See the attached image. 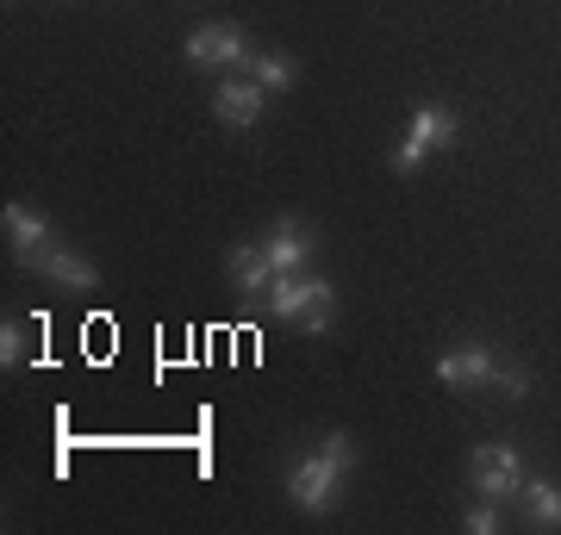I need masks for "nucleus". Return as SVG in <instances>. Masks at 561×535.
<instances>
[{
	"label": "nucleus",
	"mask_w": 561,
	"mask_h": 535,
	"mask_svg": "<svg viewBox=\"0 0 561 535\" xmlns=\"http://www.w3.org/2000/svg\"><path fill=\"white\" fill-rule=\"evenodd\" d=\"M243 75L256 81L262 94L275 100V94H287L294 81H300V69H294V57H280V50H250V62H243Z\"/></svg>",
	"instance_id": "f8f14e48"
},
{
	"label": "nucleus",
	"mask_w": 561,
	"mask_h": 535,
	"mask_svg": "<svg viewBox=\"0 0 561 535\" xmlns=\"http://www.w3.org/2000/svg\"><path fill=\"white\" fill-rule=\"evenodd\" d=\"M181 50H187L194 69H231V62H250V38H243L238 25H225V20L219 25H194Z\"/></svg>",
	"instance_id": "423d86ee"
},
{
	"label": "nucleus",
	"mask_w": 561,
	"mask_h": 535,
	"mask_svg": "<svg viewBox=\"0 0 561 535\" xmlns=\"http://www.w3.org/2000/svg\"><path fill=\"white\" fill-rule=\"evenodd\" d=\"M262 312L280 317V324H306L312 337L331 330V312H337V287L319 275H275L268 293H262Z\"/></svg>",
	"instance_id": "f03ea898"
},
{
	"label": "nucleus",
	"mask_w": 561,
	"mask_h": 535,
	"mask_svg": "<svg viewBox=\"0 0 561 535\" xmlns=\"http://www.w3.org/2000/svg\"><path fill=\"white\" fill-rule=\"evenodd\" d=\"M456 138H461L456 113H449V106H437V100H424L419 113H412V125H405L400 150H393V168H400V175H419L424 162L437 156V150H449Z\"/></svg>",
	"instance_id": "7ed1b4c3"
},
{
	"label": "nucleus",
	"mask_w": 561,
	"mask_h": 535,
	"mask_svg": "<svg viewBox=\"0 0 561 535\" xmlns=\"http://www.w3.org/2000/svg\"><path fill=\"white\" fill-rule=\"evenodd\" d=\"M262 106H268V94H262L250 75L225 81V88H213V119L225 125V131H250V125L262 119Z\"/></svg>",
	"instance_id": "0eeeda50"
},
{
	"label": "nucleus",
	"mask_w": 561,
	"mask_h": 535,
	"mask_svg": "<svg viewBox=\"0 0 561 535\" xmlns=\"http://www.w3.org/2000/svg\"><path fill=\"white\" fill-rule=\"evenodd\" d=\"M0 231H7V243H13V256H20V268H32V261L50 249V224H44V212H32V206H7L0 212Z\"/></svg>",
	"instance_id": "9d476101"
},
{
	"label": "nucleus",
	"mask_w": 561,
	"mask_h": 535,
	"mask_svg": "<svg viewBox=\"0 0 561 535\" xmlns=\"http://www.w3.org/2000/svg\"><path fill=\"white\" fill-rule=\"evenodd\" d=\"M468 479H474V492L493 498V504H512L524 492V461L512 442H481L474 461H468Z\"/></svg>",
	"instance_id": "20e7f679"
},
{
	"label": "nucleus",
	"mask_w": 561,
	"mask_h": 535,
	"mask_svg": "<svg viewBox=\"0 0 561 535\" xmlns=\"http://www.w3.org/2000/svg\"><path fill=\"white\" fill-rule=\"evenodd\" d=\"M13 361H20V324L7 317V324H0V368H13Z\"/></svg>",
	"instance_id": "dca6fc26"
},
{
	"label": "nucleus",
	"mask_w": 561,
	"mask_h": 535,
	"mask_svg": "<svg viewBox=\"0 0 561 535\" xmlns=\"http://www.w3.org/2000/svg\"><path fill=\"white\" fill-rule=\"evenodd\" d=\"M486 393H500V398H524V393H530V374H524V368H500Z\"/></svg>",
	"instance_id": "4468645a"
},
{
	"label": "nucleus",
	"mask_w": 561,
	"mask_h": 535,
	"mask_svg": "<svg viewBox=\"0 0 561 535\" xmlns=\"http://www.w3.org/2000/svg\"><path fill=\"white\" fill-rule=\"evenodd\" d=\"M32 275L57 280V287H69V293H94V287H101V268L81 256V249H62V243H50V249L32 261Z\"/></svg>",
	"instance_id": "1a4fd4ad"
},
{
	"label": "nucleus",
	"mask_w": 561,
	"mask_h": 535,
	"mask_svg": "<svg viewBox=\"0 0 561 535\" xmlns=\"http://www.w3.org/2000/svg\"><path fill=\"white\" fill-rule=\"evenodd\" d=\"M350 474H356V442H350V430H331L312 455H300L287 467V498H294V511L324 516L343 498Z\"/></svg>",
	"instance_id": "f257e3e1"
},
{
	"label": "nucleus",
	"mask_w": 561,
	"mask_h": 535,
	"mask_svg": "<svg viewBox=\"0 0 561 535\" xmlns=\"http://www.w3.org/2000/svg\"><path fill=\"white\" fill-rule=\"evenodd\" d=\"M262 249H268V261H275V275H306V261H312L319 237H312V224H300V219H280L275 231L262 237Z\"/></svg>",
	"instance_id": "6e6552de"
},
{
	"label": "nucleus",
	"mask_w": 561,
	"mask_h": 535,
	"mask_svg": "<svg viewBox=\"0 0 561 535\" xmlns=\"http://www.w3.org/2000/svg\"><path fill=\"white\" fill-rule=\"evenodd\" d=\"M225 275H231V287H238L243 299H256V305H262L268 280H275V261H268V249H262V243H231Z\"/></svg>",
	"instance_id": "9b49d317"
},
{
	"label": "nucleus",
	"mask_w": 561,
	"mask_h": 535,
	"mask_svg": "<svg viewBox=\"0 0 561 535\" xmlns=\"http://www.w3.org/2000/svg\"><path fill=\"white\" fill-rule=\"evenodd\" d=\"M493 374H500V356H493L486 342H456V349L437 361V386L443 393H486Z\"/></svg>",
	"instance_id": "39448f33"
},
{
	"label": "nucleus",
	"mask_w": 561,
	"mask_h": 535,
	"mask_svg": "<svg viewBox=\"0 0 561 535\" xmlns=\"http://www.w3.org/2000/svg\"><path fill=\"white\" fill-rule=\"evenodd\" d=\"M493 530H500V504H493V498H481V504L468 511V535H493Z\"/></svg>",
	"instance_id": "2eb2a0df"
},
{
	"label": "nucleus",
	"mask_w": 561,
	"mask_h": 535,
	"mask_svg": "<svg viewBox=\"0 0 561 535\" xmlns=\"http://www.w3.org/2000/svg\"><path fill=\"white\" fill-rule=\"evenodd\" d=\"M524 511H530V523L537 530H561V486L556 479H537V474H524Z\"/></svg>",
	"instance_id": "ddd939ff"
}]
</instances>
